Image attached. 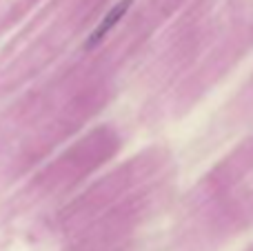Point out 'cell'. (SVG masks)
I'll return each instance as SVG.
<instances>
[{
    "instance_id": "1",
    "label": "cell",
    "mask_w": 253,
    "mask_h": 251,
    "mask_svg": "<svg viewBox=\"0 0 253 251\" xmlns=\"http://www.w3.org/2000/svg\"><path fill=\"white\" fill-rule=\"evenodd\" d=\"M129 7H131V0H120L116 7H111L109 11H107V16L102 18V22L96 27V29H93V34L89 36L87 49H93L98 42H102V40H105V36L109 34V31L114 29V27L118 25L120 20H123V16L126 13V9H129Z\"/></svg>"
}]
</instances>
